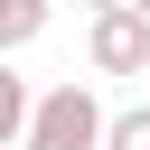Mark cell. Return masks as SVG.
Returning <instances> with one entry per match:
<instances>
[{
  "instance_id": "cell-1",
  "label": "cell",
  "mask_w": 150,
  "mask_h": 150,
  "mask_svg": "<svg viewBox=\"0 0 150 150\" xmlns=\"http://www.w3.org/2000/svg\"><path fill=\"white\" fill-rule=\"evenodd\" d=\"M103 94L84 84V75H66V84H47L38 103H28V141L19 150H103Z\"/></svg>"
},
{
  "instance_id": "cell-2",
  "label": "cell",
  "mask_w": 150,
  "mask_h": 150,
  "mask_svg": "<svg viewBox=\"0 0 150 150\" xmlns=\"http://www.w3.org/2000/svg\"><path fill=\"white\" fill-rule=\"evenodd\" d=\"M84 66L94 75H150V19L141 9H84Z\"/></svg>"
},
{
  "instance_id": "cell-3",
  "label": "cell",
  "mask_w": 150,
  "mask_h": 150,
  "mask_svg": "<svg viewBox=\"0 0 150 150\" xmlns=\"http://www.w3.org/2000/svg\"><path fill=\"white\" fill-rule=\"evenodd\" d=\"M47 19H56V0H0V56L38 47V38H47Z\"/></svg>"
},
{
  "instance_id": "cell-4",
  "label": "cell",
  "mask_w": 150,
  "mask_h": 150,
  "mask_svg": "<svg viewBox=\"0 0 150 150\" xmlns=\"http://www.w3.org/2000/svg\"><path fill=\"white\" fill-rule=\"evenodd\" d=\"M28 103H38V94H28V75L0 56V150H19V141H28Z\"/></svg>"
},
{
  "instance_id": "cell-5",
  "label": "cell",
  "mask_w": 150,
  "mask_h": 150,
  "mask_svg": "<svg viewBox=\"0 0 150 150\" xmlns=\"http://www.w3.org/2000/svg\"><path fill=\"white\" fill-rule=\"evenodd\" d=\"M103 150H150V103L112 112V122H103Z\"/></svg>"
},
{
  "instance_id": "cell-6",
  "label": "cell",
  "mask_w": 150,
  "mask_h": 150,
  "mask_svg": "<svg viewBox=\"0 0 150 150\" xmlns=\"http://www.w3.org/2000/svg\"><path fill=\"white\" fill-rule=\"evenodd\" d=\"M84 9H141V19H150V0H84Z\"/></svg>"
}]
</instances>
